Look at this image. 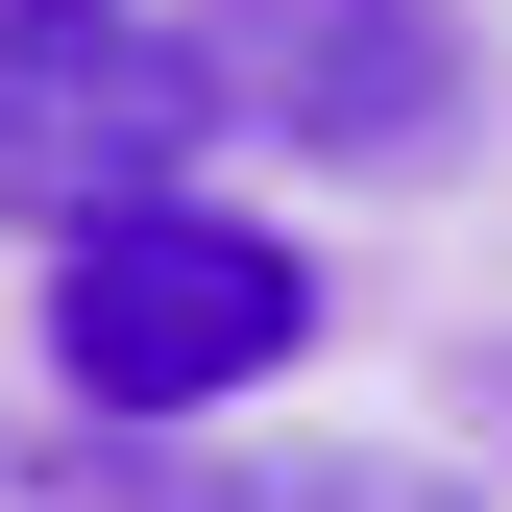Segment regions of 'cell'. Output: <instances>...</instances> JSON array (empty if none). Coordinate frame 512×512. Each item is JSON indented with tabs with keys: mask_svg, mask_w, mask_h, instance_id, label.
Here are the masks:
<instances>
[{
	"mask_svg": "<svg viewBox=\"0 0 512 512\" xmlns=\"http://www.w3.org/2000/svg\"><path fill=\"white\" fill-rule=\"evenodd\" d=\"M0 25H98V0H0Z\"/></svg>",
	"mask_w": 512,
	"mask_h": 512,
	"instance_id": "obj_5",
	"label": "cell"
},
{
	"mask_svg": "<svg viewBox=\"0 0 512 512\" xmlns=\"http://www.w3.org/2000/svg\"><path fill=\"white\" fill-rule=\"evenodd\" d=\"M293 342H317V244L220 220V196H147V220L49 244V391H74V415H122V439L244 415Z\"/></svg>",
	"mask_w": 512,
	"mask_h": 512,
	"instance_id": "obj_1",
	"label": "cell"
},
{
	"mask_svg": "<svg viewBox=\"0 0 512 512\" xmlns=\"http://www.w3.org/2000/svg\"><path fill=\"white\" fill-rule=\"evenodd\" d=\"M196 74L317 171H415L464 122V0H196Z\"/></svg>",
	"mask_w": 512,
	"mask_h": 512,
	"instance_id": "obj_3",
	"label": "cell"
},
{
	"mask_svg": "<svg viewBox=\"0 0 512 512\" xmlns=\"http://www.w3.org/2000/svg\"><path fill=\"white\" fill-rule=\"evenodd\" d=\"M196 147H220L196 25H147V0H98V25H0V220L98 244V220H147V196H196Z\"/></svg>",
	"mask_w": 512,
	"mask_h": 512,
	"instance_id": "obj_2",
	"label": "cell"
},
{
	"mask_svg": "<svg viewBox=\"0 0 512 512\" xmlns=\"http://www.w3.org/2000/svg\"><path fill=\"white\" fill-rule=\"evenodd\" d=\"M196 512H464V464H391V439H269V464H220Z\"/></svg>",
	"mask_w": 512,
	"mask_h": 512,
	"instance_id": "obj_4",
	"label": "cell"
}]
</instances>
